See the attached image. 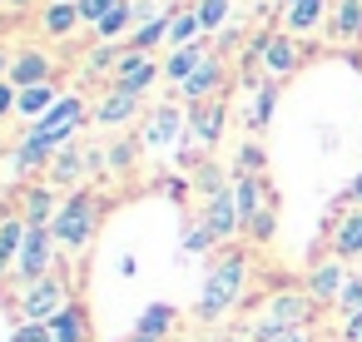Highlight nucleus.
Returning a JSON list of instances; mask_svg holds the SVG:
<instances>
[{
	"label": "nucleus",
	"instance_id": "45",
	"mask_svg": "<svg viewBox=\"0 0 362 342\" xmlns=\"http://www.w3.org/2000/svg\"><path fill=\"white\" fill-rule=\"evenodd\" d=\"M0 6H6V0H0Z\"/></svg>",
	"mask_w": 362,
	"mask_h": 342
},
{
	"label": "nucleus",
	"instance_id": "30",
	"mask_svg": "<svg viewBox=\"0 0 362 342\" xmlns=\"http://www.w3.org/2000/svg\"><path fill=\"white\" fill-rule=\"evenodd\" d=\"M337 312H342V317H357V312H362V273H352V278L342 283V293H337Z\"/></svg>",
	"mask_w": 362,
	"mask_h": 342
},
{
	"label": "nucleus",
	"instance_id": "7",
	"mask_svg": "<svg viewBox=\"0 0 362 342\" xmlns=\"http://www.w3.org/2000/svg\"><path fill=\"white\" fill-rule=\"evenodd\" d=\"M253 55L263 60V70H268V80H283V75H293V70H298V60H303L288 30H278V35L268 30V35H263V40L253 45Z\"/></svg>",
	"mask_w": 362,
	"mask_h": 342
},
{
	"label": "nucleus",
	"instance_id": "16",
	"mask_svg": "<svg viewBox=\"0 0 362 342\" xmlns=\"http://www.w3.org/2000/svg\"><path fill=\"white\" fill-rule=\"evenodd\" d=\"M233 199H238V218H243V228L268 208V199H263V184L253 179V174H238L233 179Z\"/></svg>",
	"mask_w": 362,
	"mask_h": 342
},
{
	"label": "nucleus",
	"instance_id": "44",
	"mask_svg": "<svg viewBox=\"0 0 362 342\" xmlns=\"http://www.w3.org/2000/svg\"><path fill=\"white\" fill-rule=\"evenodd\" d=\"M129 342H154V337H129Z\"/></svg>",
	"mask_w": 362,
	"mask_h": 342
},
{
	"label": "nucleus",
	"instance_id": "6",
	"mask_svg": "<svg viewBox=\"0 0 362 342\" xmlns=\"http://www.w3.org/2000/svg\"><path fill=\"white\" fill-rule=\"evenodd\" d=\"M50 248H55V233L30 223V228H25V243H21V258H16V268H21V278H25V283L50 278Z\"/></svg>",
	"mask_w": 362,
	"mask_h": 342
},
{
	"label": "nucleus",
	"instance_id": "27",
	"mask_svg": "<svg viewBox=\"0 0 362 342\" xmlns=\"http://www.w3.org/2000/svg\"><path fill=\"white\" fill-rule=\"evenodd\" d=\"M85 174V154L75 149V144H65V149H55V164H50V179L55 184H70V179H80Z\"/></svg>",
	"mask_w": 362,
	"mask_h": 342
},
{
	"label": "nucleus",
	"instance_id": "18",
	"mask_svg": "<svg viewBox=\"0 0 362 342\" xmlns=\"http://www.w3.org/2000/svg\"><path fill=\"white\" fill-rule=\"evenodd\" d=\"M75 25H80V6H75V0H55V6H45V16H40V30L50 40H65Z\"/></svg>",
	"mask_w": 362,
	"mask_h": 342
},
{
	"label": "nucleus",
	"instance_id": "8",
	"mask_svg": "<svg viewBox=\"0 0 362 342\" xmlns=\"http://www.w3.org/2000/svg\"><path fill=\"white\" fill-rule=\"evenodd\" d=\"M204 228L214 233V243H223V238H233V233L243 228V218H238V199H233V189H223V194H214V199H209V213H204Z\"/></svg>",
	"mask_w": 362,
	"mask_h": 342
},
{
	"label": "nucleus",
	"instance_id": "15",
	"mask_svg": "<svg viewBox=\"0 0 362 342\" xmlns=\"http://www.w3.org/2000/svg\"><path fill=\"white\" fill-rule=\"evenodd\" d=\"M342 283H347L342 263H317V268H313V278H308V297H313V302H337Z\"/></svg>",
	"mask_w": 362,
	"mask_h": 342
},
{
	"label": "nucleus",
	"instance_id": "21",
	"mask_svg": "<svg viewBox=\"0 0 362 342\" xmlns=\"http://www.w3.org/2000/svg\"><path fill=\"white\" fill-rule=\"evenodd\" d=\"M139 110V95H124V90H110L100 105H95V119L100 124H124L129 114Z\"/></svg>",
	"mask_w": 362,
	"mask_h": 342
},
{
	"label": "nucleus",
	"instance_id": "26",
	"mask_svg": "<svg viewBox=\"0 0 362 342\" xmlns=\"http://www.w3.org/2000/svg\"><path fill=\"white\" fill-rule=\"evenodd\" d=\"M55 199H50V189H30L25 194V223H35V228H50L55 223Z\"/></svg>",
	"mask_w": 362,
	"mask_h": 342
},
{
	"label": "nucleus",
	"instance_id": "28",
	"mask_svg": "<svg viewBox=\"0 0 362 342\" xmlns=\"http://www.w3.org/2000/svg\"><path fill=\"white\" fill-rule=\"evenodd\" d=\"M194 35H204V30H199V16H194V6H189V11H174V20H169V40L184 50V45H194Z\"/></svg>",
	"mask_w": 362,
	"mask_h": 342
},
{
	"label": "nucleus",
	"instance_id": "19",
	"mask_svg": "<svg viewBox=\"0 0 362 342\" xmlns=\"http://www.w3.org/2000/svg\"><path fill=\"white\" fill-rule=\"evenodd\" d=\"M332 253H337V258H357V253H362V208H352V213L332 228Z\"/></svg>",
	"mask_w": 362,
	"mask_h": 342
},
{
	"label": "nucleus",
	"instance_id": "40",
	"mask_svg": "<svg viewBox=\"0 0 362 342\" xmlns=\"http://www.w3.org/2000/svg\"><path fill=\"white\" fill-rule=\"evenodd\" d=\"M11 65H16V55H6V50H0V80H11Z\"/></svg>",
	"mask_w": 362,
	"mask_h": 342
},
{
	"label": "nucleus",
	"instance_id": "12",
	"mask_svg": "<svg viewBox=\"0 0 362 342\" xmlns=\"http://www.w3.org/2000/svg\"><path fill=\"white\" fill-rule=\"evenodd\" d=\"M189 129H194L199 144H218V134H223V105L218 100L189 105Z\"/></svg>",
	"mask_w": 362,
	"mask_h": 342
},
{
	"label": "nucleus",
	"instance_id": "34",
	"mask_svg": "<svg viewBox=\"0 0 362 342\" xmlns=\"http://www.w3.org/2000/svg\"><path fill=\"white\" fill-rule=\"evenodd\" d=\"M209 243H214V233H209L204 223H194V228H184V243H179V248H184V253H204Z\"/></svg>",
	"mask_w": 362,
	"mask_h": 342
},
{
	"label": "nucleus",
	"instance_id": "3",
	"mask_svg": "<svg viewBox=\"0 0 362 342\" xmlns=\"http://www.w3.org/2000/svg\"><path fill=\"white\" fill-rule=\"evenodd\" d=\"M95 218H100V204H95L90 194H75V199H65V204H60V213H55L50 233H55V243H60V248H85V243H90V233H95Z\"/></svg>",
	"mask_w": 362,
	"mask_h": 342
},
{
	"label": "nucleus",
	"instance_id": "20",
	"mask_svg": "<svg viewBox=\"0 0 362 342\" xmlns=\"http://www.w3.org/2000/svg\"><path fill=\"white\" fill-rule=\"evenodd\" d=\"M204 60H209V50H204V45H184V50H174V55H169L164 80H169V85H184V80H189V75H194Z\"/></svg>",
	"mask_w": 362,
	"mask_h": 342
},
{
	"label": "nucleus",
	"instance_id": "10",
	"mask_svg": "<svg viewBox=\"0 0 362 342\" xmlns=\"http://www.w3.org/2000/svg\"><path fill=\"white\" fill-rule=\"evenodd\" d=\"M218 85H223V60H218V55H209V60H204V65H199V70L179 85V95H184L189 105H204Z\"/></svg>",
	"mask_w": 362,
	"mask_h": 342
},
{
	"label": "nucleus",
	"instance_id": "36",
	"mask_svg": "<svg viewBox=\"0 0 362 342\" xmlns=\"http://www.w3.org/2000/svg\"><path fill=\"white\" fill-rule=\"evenodd\" d=\"M248 233H253L258 243H263V238H273V208H263V213H258V218L248 223Z\"/></svg>",
	"mask_w": 362,
	"mask_h": 342
},
{
	"label": "nucleus",
	"instance_id": "35",
	"mask_svg": "<svg viewBox=\"0 0 362 342\" xmlns=\"http://www.w3.org/2000/svg\"><path fill=\"white\" fill-rule=\"evenodd\" d=\"M11 342H55V337H50V322H21Z\"/></svg>",
	"mask_w": 362,
	"mask_h": 342
},
{
	"label": "nucleus",
	"instance_id": "23",
	"mask_svg": "<svg viewBox=\"0 0 362 342\" xmlns=\"http://www.w3.org/2000/svg\"><path fill=\"white\" fill-rule=\"evenodd\" d=\"M169 20H174V11H169V16H154L149 25H139V30L124 40V50H144V55H154V45L169 40Z\"/></svg>",
	"mask_w": 362,
	"mask_h": 342
},
{
	"label": "nucleus",
	"instance_id": "17",
	"mask_svg": "<svg viewBox=\"0 0 362 342\" xmlns=\"http://www.w3.org/2000/svg\"><path fill=\"white\" fill-rule=\"evenodd\" d=\"M50 337L55 342H90V317L80 302H70L60 317H50Z\"/></svg>",
	"mask_w": 362,
	"mask_h": 342
},
{
	"label": "nucleus",
	"instance_id": "32",
	"mask_svg": "<svg viewBox=\"0 0 362 342\" xmlns=\"http://www.w3.org/2000/svg\"><path fill=\"white\" fill-rule=\"evenodd\" d=\"M75 6H80V20H85V25H100V20L119 6V0H75Z\"/></svg>",
	"mask_w": 362,
	"mask_h": 342
},
{
	"label": "nucleus",
	"instance_id": "1",
	"mask_svg": "<svg viewBox=\"0 0 362 342\" xmlns=\"http://www.w3.org/2000/svg\"><path fill=\"white\" fill-rule=\"evenodd\" d=\"M243 278H248V258L243 253H228L209 268L204 278V293H199V317L204 322H218L238 297H243Z\"/></svg>",
	"mask_w": 362,
	"mask_h": 342
},
{
	"label": "nucleus",
	"instance_id": "43",
	"mask_svg": "<svg viewBox=\"0 0 362 342\" xmlns=\"http://www.w3.org/2000/svg\"><path fill=\"white\" fill-rule=\"evenodd\" d=\"M6 6H11V11H30V6H35V0H6Z\"/></svg>",
	"mask_w": 362,
	"mask_h": 342
},
{
	"label": "nucleus",
	"instance_id": "22",
	"mask_svg": "<svg viewBox=\"0 0 362 342\" xmlns=\"http://www.w3.org/2000/svg\"><path fill=\"white\" fill-rule=\"evenodd\" d=\"M179 110L174 105H159L154 110V119H149V129H144V144H154V149H164V144H174V134H179Z\"/></svg>",
	"mask_w": 362,
	"mask_h": 342
},
{
	"label": "nucleus",
	"instance_id": "11",
	"mask_svg": "<svg viewBox=\"0 0 362 342\" xmlns=\"http://www.w3.org/2000/svg\"><path fill=\"white\" fill-rule=\"evenodd\" d=\"M11 85H16V90L50 85V55H45V50H21L16 65H11Z\"/></svg>",
	"mask_w": 362,
	"mask_h": 342
},
{
	"label": "nucleus",
	"instance_id": "4",
	"mask_svg": "<svg viewBox=\"0 0 362 342\" xmlns=\"http://www.w3.org/2000/svg\"><path fill=\"white\" fill-rule=\"evenodd\" d=\"M159 75H164V65L144 50H119V60H115V90H124V95H144Z\"/></svg>",
	"mask_w": 362,
	"mask_h": 342
},
{
	"label": "nucleus",
	"instance_id": "41",
	"mask_svg": "<svg viewBox=\"0 0 362 342\" xmlns=\"http://www.w3.org/2000/svg\"><path fill=\"white\" fill-rule=\"evenodd\" d=\"M352 199H357V208H362V174L352 179Z\"/></svg>",
	"mask_w": 362,
	"mask_h": 342
},
{
	"label": "nucleus",
	"instance_id": "24",
	"mask_svg": "<svg viewBox=\"0 0 362 342\" xmlns=\"http://www.w3.org/2000/svg\"><path fill=\"white\" fill-rule=\"evenodd\" d=\"M169 322H174V307H169V302H149V307L139 312V322H134V337H154V342H159V337L169 332Z\"/></svg>",
	"mask_w": 362,
	"mask_h": 342
},
{
	"label": "nucleus",
	"instance_id": "38",
	"mask_svg": "<svg viewBox=\"0 0 362 342\" xmlns=\"http://www.w3.org/2000/svg\"><path fill=\"white\" fill-rule=\"evenodd\" d=\"M129 159H134V149H129V144H119V149H110V164H115V169H129Z\"/></svg>",
	"mask_w": 362,
	"mask_h": 342
},
{
	"label": "nucleus",
	"instance_id": "42",
	"mask_svg": "<svg viewBox=\"0 0 362 342\" xmlns=\"http://www.w3.org/2000/svg\"><path fill=\"white\" fill-rule=\"evenodd\" d=\"M278 342H308V337H303V327H298V332H283Z\"/></svg>",
	"mask_w": 362,
	"mask_h": 342
},
{
	"label": "nucleus",
	"instance_id": "9",
	"mask_svg": "<svg viewBox=\"0 0 362 342\" xmlns=\"http://www.w3.org/2000/svg\"><path fill=\"white\" fill-rule=\"evenodd\" d=\"M327 20V0H283V25L288 35H313Z\"/></svg>",
	"mask_w": 362,
	"mask_h": 342
},
{
	"label": "nucleus",
	"instance_id": "14",
	"mask_svg": "<svg viewBox=\"0 0 362 342\" xmlns=\"http://www.w3.org/2000/svg\"><path fill=\"white\" fill-rule=\"evenodd\" d=\"M55 105H60L55 85H30V90H21V95H16V114H25L30 124H40Z\"/></svg>",
	"mask_w": 362,
	"mask_h": 342
},
{
	"label": "nucleus",
	"instance_id": "31",
	"mask_svg": "<svg viewBox=\"0 0 362 342\" xmlns=\"http://www.w3.org/2000/svg\"><path fill=\"white\" fill-rule=\"evenodd\" d=\"M273 105H278V85L268 80V85L258 90V105H253V114H248V119H253V129H263V124L273 119Z\"/></svg>",
	"mask_w": 362,
	"mask_h": 342
},
{
	"label": "nucleus",
	"instance_id": "5",
	"mask_svg": "<svg viewBox=\"0 0 362 342\" xmlns=\"http://www.w3.org/2000/svg\"><path fill=\"white\" fill-rule=\"evenodd\" d=\"M65 307H70V302H65V283H60V278H40V283H30L25 297H21L25 322H50V317H60Z\"/></svg>",
	"mask_w": 362,
	"mask_h": 342
},
{
	"label": "nucleus",
	"instance_id": "25",
	"mask_svg": "<svg viewBox=\"0 0 362 342\" xmlns=\"http://www.w3.org/2000/svg\"><path fill=\"white\" fill-rule=\"evenodd\" d=\"M25 218H6L0 223V268H11L16 258H21V243H25Z\"/></svg>",
	"mask_w": 362,
	"mask_h": 342
},
{
	"label": "nucleus",
	"instance_id": "37",
	"mask_svg": "<svg viewBox=\"0 0 362 342\" xmlns=\"http://www.w3.org/2000/svg\"><path fill=\"white\" fill-rule=\"evenodd\" d=\"M16 95H21V90H16L11 80H0V119H6V114L16 110Z\"/></svg>",
	"mask_w": 362,
	"mask_h": 342
},
{
	"label": "nucleus",
	"instance_id": "33",
	"mask_svg": "<svg viewBox=\"0 0 362 342\" xmlns=\"http://www.w3.org/2000/svg\"><path fill=\"white\" fill-rule=\"evenodd\" d=\"M194 179H199V189H204V194H209V199H214V194H223V189H228V184H223V174H218V169H214V164H199V174H194Z\"/></svg>",
	"mask_w": 362,
	"mask_h": 342
},
{
	"label": "nucleus",
	"instance_id": "13",
	"mask_svg": "<svg viewBox=\"0 0 362 342\" xmlns=\"http://www.w3.org/2000/svg\"><path fill=\"white\" fill-rule=\"evenodd\" d=\"M327 35H332L337 45H352V40L362 35V0H337V11H332V20H327Z\"/></svg>",
	"mask_w": 362,
	"mask_h": 342
},
{
	"label": "nucleus",
	"instance_id": "2",
	"mask_svg": "<svg viewBox=\"0 0 362 342\" xmlns=\"http://www.w3.org/2000/svg\"><path fill=\"white\" fill-rule=\"evenodd\" d=\"M85 124V100L80 95H60V105L40 119V124H30V134H25V144H35V149H45V154H55V149H65L70 139H75V129Z\"/></svg>",
	"mask_w": 362,
	"mask_h": 342
},
{
	"label": "nucleus",
	"instance_id": "29",
	"mask_svg": "<svg viewBox=\"0 0 362 342\" xmlns=\"http://www.w3.org/2000/svg\"><path fill=\"white\" fill-rule=\"evenodd\" d=\"M228 11H233L228 0H194V16H199V30H204V35L218 30V25L228 20Z\"/></svg>",
	"mask_w": 362,
	"mask_h": 342
},
{
	"label": "nucleus",
	"instance_id": "39",
	"mask_svg": "<svg viewBox=\"0 0 362 342\" xmlns=\"http://www.w3.org/2000/svg\"><path fill=\"white\" fill-rule=\"evenodd\" d=\"M342 342H362V312H357V317H347V327H342Z\"/></svg>",
	"mask_w": 362,
	"mask_h": 342
}]
</instances>
